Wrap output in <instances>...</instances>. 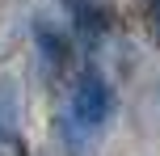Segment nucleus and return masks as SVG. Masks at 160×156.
<instances>
[{"label":"nucleus","mask_w":160,"mask_h":156,"mask_svg":"<svg viewBox=\"0 0 160 156\" xmlns=\"http://www.w3.org/2000/svg\"><path fill=\"white\" fill-rule=\"evenodd\" d=\"M63 8H68L76 34L84 42H97L105 30H110V21H114V4L110 0H63Z\"/></svg>","instance_id":"f03ea898"},{"label":"nucleus","mask_w":160,"mask_h":156,"mask_svg":"<svg viewBox=\"0 0 160 156\" xmlns=\"http://www.w3.org/2000/svg\"><path fill=\"white\" fill-rule=\"evenodd\" d=\"M114 114V89L97 68H84L76 76L72 93H68V118H63V143L68 148H84Z\"/></svg>","instance_id":"f257e3e1"},{"label":"nucleus","mask_w":160,"mask_h":156,"mask_svg":"<svg viewBox=\"0 0 160 156\" xmlns=\"http://www.w3.org/2000/svg\"><path fill=\"white\" fill-rule=\"evenodd\" d=\"M148 25H152V38L160 42V0H152V4H148Z\"/></svg>","instance_id":"39448f33"},{"label":"nucleus","mask_w":160,"mask_h":156,"mask_svg":"<svg viewBox=\"0 0 160 156\" xmlns=\"http://www.w3.org/2000/svg\"><path fill=\"white\" fill-rule=\"evenodd\" d=\"M34 38H38V51H42V63L55 72V68H63L68 63V55H72V47H68V38L63 34H55L47 21H38L34 25Z\"/></svg>","instance_id":"7ed1b4c3"},{"label":"nucleus","mask_w":160,"mask_h":156,"mask_svg":"<svg viewBox=\"0 0 160 156\" xmlns=\"http://www.w3.org/2000/svg\"><path fill=\"white\" fill-rule=\"evenodd\" d=\"M0 156H25L21 139H17V127H13V101H0Z\"/></svg>","instance_id":"20e7f679"}]
</instances>
